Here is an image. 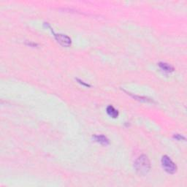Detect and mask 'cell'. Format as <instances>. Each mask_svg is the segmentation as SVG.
I'll return each mask as SVG.
<instances>
[{"label": "cell", "instance_id": "obj_4", "mask_svg": "<svg viewBox=\"0 0 187 187\" xmlns=\"http://www.w3.org/2000/svg\"><path fill=\"white\" fill-rule=\"evenodd\" d=\"M94 138L96 142H99V143L102 144V145H107L109 144V140L104 135H94Z\"/></svg>", "mask_w": 187, "mask_h": 187}, {"label": "cell", "instance_id": "obj_5", "mask_svg": "<svg viewBox=\"0 0 187 187\" xmlns=\"http://www.w3.org/2000/svg\"><path fill=\"white\" fill-rule=\"evenodd\" d=\"M159 66L164 72H166V73H172V72L174 71V68L173 67H172L171 65H169V64L165 63V62H160L159 64Z\"/></svg>", "mask_w": 187, "mask_h": 187}, {"label": "cell", "instance_id": "obj_3", "mask_svg": "<svg viewBox=\"0 0 187 187\" xmlns=\"http://www.w3.org/2000/svg\"><path fill=\"white\" fill-rule=\"evenodd\" d=\"M51 29V28H50ZM52 33L54 34V37H55L56 40H57V42L62 45V46L64 47H70L72 43V40L68 36L65 35V34H56L55 32H53L51 29Z\"/></svg>", "mask_w": 187, "mask_h": 187}, {"label": "cell", "instance_id": "obj_6", "mask_svg": "<svg viewBox=\"0 0 187 187\" xmlns=\"http://www.w3.org/2000/svg\"><path fill=\"white\" fill-rule=\"evenodd\" d=\"M107 113L111 117L114 118V119H116L119 115V111H118L114 107H113V106L111 105L108 106L107 108Z\"/></svg>", "mask_w": 187, "mask_h": 187}, {"label": "cell", "instance_id": "obj_2", "mask_svg": "<svg viewBox=\"0 0 187 187\" xmlns=\"http://www.w3.org/2000/svg\"><path fill=\"white\" fill-rule=\"evenodd\" d=\"M162 165L165 171L169 174H174L176 173L177 167L171 159L167 156H163L162 158Z\"/></svg>", "mask_w": 187, "mask_h": 187}, {"label": "cell", "instance_id": "obj_7", "mask_svg": "<svg viewBox=\"0 0 187 187\" xmlns=\"http://www.w3.org/2000/svg\"><path fill=\"white\" fill-rule=\"evenodd\" d=\"M173 137L175 139H176L177 140H181L182 139H183V140H185L184 137H183V136L180 135V134H175V135L173 136Z\"/></svg>", "mask_w": 187, "mask_h": 187}, {"label": "cell", "instance_id": "obj_1", "mask_svg": "<svg viewBox=\"0 0 187 187\" xmlns=\"http://www.w3.org/2000/svg\"><path fill=\"white\" fill-rule=\"evenodd\" d=\"M134 168L138 174L145 175L151 169V163L147 156L141 155L134 162Z\"/></svg>", "mask_w": 187, "mask_h": 187}, {"label": "cell", "instance_id": "obj_8", "mask_svg": "<svg viewBox=\"0 0 187 187\" xmlns=\"http://www.w3.org/2000/svg\"><path fill=\"white\" fill-rule=\"evenodd\" d=\"M77 80H78V81L79 82V83H80V84H83V86H88V87H90V86H90L89 84H88V83H84V82L82 81V80H79V79H77Z\"/></svg>", "mask_w": 187, "mask_h": 187}]
</instances>
